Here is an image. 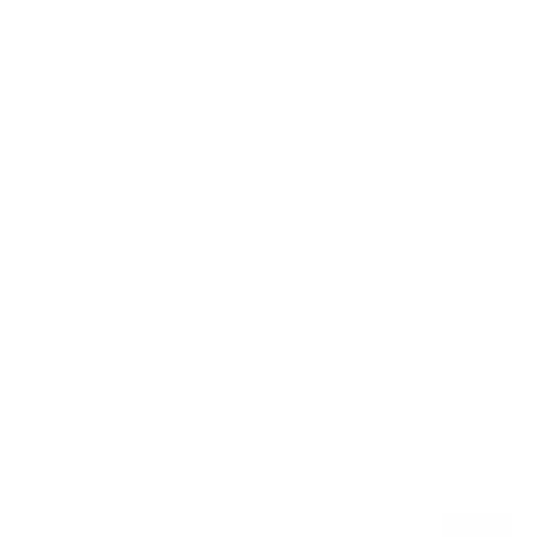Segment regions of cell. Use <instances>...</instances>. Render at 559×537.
I'll list each match as a JSON object with an SVG mask.
<instances>
[]
</instances>
